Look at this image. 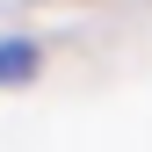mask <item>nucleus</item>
<instances>
[{
	"label": "nucleus",
	"instance_id": "obj_1",
	"mask_svg": "<svg viewBox=\"0 0 152 152\" xmlns=\"http://www.w3.org/2000/svg\"><path fill=\"white\" fill-rule=\"evenodd\" d=\"M29 72H36V44H0V87L29 80Z\"/></svg>",
	"mask_w": 152,
	"mask_h": 152
}]
</instances>
